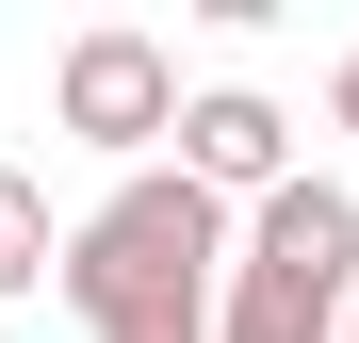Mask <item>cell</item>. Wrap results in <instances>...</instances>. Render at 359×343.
<instances>
[{
    "label": "cell",
    "instance_id": "cell-1",
    "mask_svg": "<svg viewBox=\"0 0 359 343\" xmlns=\"http://www.w3.org/2000/svg\"><path fill=\"white\" fill-rule=\"evenodd\" d=\"M212 295H229V196H196L180 163H131V180L66 229L82 343H212Z\"/></svg>",
    "mask_w": 359,
    "mask_h": 343
},
{
    "label": "cell",
    "instance_id": "cell-2",
    "mask_svg": "<svg viewBox=\"0 0 359 343\" xmlns=\"http://www.w3.org/2000/svg\"><path fill=\"white\" fill-rule=\"evenodd\" d=\"M343 311H359V196L343 180H278L229 229L212 343H343Z\"/></svg>",
    "mask_w": 359,
    "mask_h": 343
},
{
    "label": "cell",
    "instance_id": "cell-3",
    "mask_svg": "<svg viewBox=\"0 0 359 343\" xmlns=\"http://www.w3.org/2000/svg\"><path fill=\"white\" fill-rule=\"evenodd\" d=\"M49 114H66L82 147L131 163V147H163V131H180V49H163V33H131V17H98L66 66H49Z\"/></svg>",
    "mask_w": 359,
    "mask_h": 343
},
{
    "label": "cell",
    "instance_id": "cell-4",
    "mask_svg": "<svg viewBox=\"0 0 359 343\" xmlns=\"http://www.w3.org/2000/svg\"><path fill=\"white\" fill-rule=\"evenodd\" d=\"M180 180H196V196H278L294 180V114L278 98H245V82H212V98H180Z\"/></svg>",
    "mask_w": 359,
    "mask_h": 343
},
{
    "label": "cell",
    "instance_id": "cell-5",
    "mask_svg": "<svg viewBox=\"0 0 359 343\" xmlns=\"http://www.w3.org/2000/svg\"><path fill=\"white\" fill-rule=\"evenodd\" d=\"M49 278H66V229H49L33 163H0V295H49Z\"/></svg>",
    "mask_w": 359,
    "mask_h": 343
},
{
    "label": "cell",
    "instance_id": "cell-6",
    "mask_svg": "<svg viewBox=\"0 0 359 343\" xmlns=\"http://www.w3.org/2000/svg\"><path fill=\"white\" fill-rule=\"evenodd\" d=\"M327 114H343V131H359V49H343V82H327Z\"/></svg>",
    "mask_w": 359,
    "mask_h": 343
},
{
    "label": "cell",
    "instance_id": "cell-7",
    "mask_svg": "<svg viewBox=\"0 0 359 343\" xmlns=\"http://www.w3.org/2000/svg\"><path fill=\"white\" fill-rule=\"evenodd\" d=\"M343 343H359V311H343Z\"/></svg>",
    "mask_w": 359,
    "mask_h": 343
}]
</instances>
